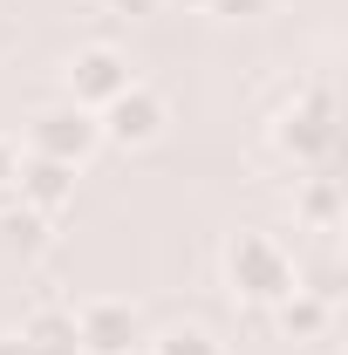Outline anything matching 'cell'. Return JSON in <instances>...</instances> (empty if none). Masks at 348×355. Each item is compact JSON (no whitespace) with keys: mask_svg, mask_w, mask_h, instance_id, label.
<instances>
[{"mask_svg":"<svg viewBox=\"0 0 348 355\" xmlns=\"http://www.w3.org/2000/svg\"><path fill=\"white\" fill-rule=\"evenodd\" d=\"M225 287L239 301H253V308H273V301H287L301 287L294 280V253L273 232H232V246H225Z\"/></svg>","mask_w":348,"mask_h":355,"instance_id":"6da1fadb","label":"cell"},{"mask_svg":"<svg viewBox=\"0 0 348 355\" xmlns=\"http://www.w3.org/2000/svg\"><path fill=\"white\" fill-rule=\"evenodd\" d=\"M103 150V130H96V110L82 103H48L35 110V123H28V157H48V164H69V171H82L89 157Z\"/></svg>","mask_w":348,"mask_h":355,"instance_id":"7a4b0ae2","label":"cell"},{"mask_svg":"<svg viewBox=\"0 0 348 355\" xmlns=\"http://www.w3.org/2000/svg\"><path fill=\"white\" fill-rule=\"evenodd\" d=\"M96 130H103V144H116V150H150L157 137L171 130V103L150 83H130L123 96H110L96 110Z\"/></svg>","mask_w":348,"mask_h":355,"instance_id":"3957f363","label":"cell"},{"mask_svg":"<svg viewBox=\"0 0 348 355\" xmlns=\"http://www.w3.org/2000/svg\"><path fill=\"white\" fill-rule=\"evenodd\" d=\"M143 314L130 301H116V294H96L76 308V349L82 355H143Z\"/></svg>","mask_w":348,"mask_h":355,"instance_id":"277c9868","label":"cell"},{"mask_svg":"<svg viewBox=\"0 0 348 355\" xmlns=\"http://www.w3.org/2000/svg\"><path fill=\"white\" fill-rule=\"evenodd\" d=\"M62 83H69V103L103 110V103H110V96H123L137 76H130V55H123V48H103V42H96V48H76V55H69Z\"/></svg>","mask_w":348,"mask_h":355,"instance_id":"5b68a950","label":"cell"},{"mask_svg":"<svg viewBox=\"0 0 348 355\" xmlns=\"http://www.w3.org/2000/svg\"><path fill=\"white\" fill-rule=\"evenodd\" d=\"M273 137H280V150H287L294 164H321L328 144H335V103H328V89H314L301 110H287Z\"/></svg>","mask_w":348,"mask_h":355,"instance_id":"8992f818","label":"cell"},{"mask_svg":"<svg viewBox=\"0 0 348 355\" xmlns=\"http://www.w3.org/2000/svg\"><path fill=\"white\" fill-rule=\"evenodd\" d=\"M14 191H21V205H28V212L55 219V212H69V205H76V171H69V164H48V157H21Z\"/></svg>","mask_w":348,"mask_h":355,"instance_id":"52a82bcc","label":"cell"},{"mask_svg":"<svg viewBox=\"0 0 348 355\" xmlns=\"http://www.w3.org/2000/svg\"><path fill=\"white\" fill-rule=\"evenodd\" d=\"M14 335L28 342V355H82V349H76V308H55V301L28 308Z\"/></svg>","mask_w":348,"mask_h":355,"instance_id":"ba28073f","label":"cell"},{"mask_svg":"<svg viewBox=\"0 0 348 355\" xmlns=\"http://www.w3.org/2000/svg\"><path fill=\"white\" fill-rule=\"evenodd\" d=\"M273 321H280V335H287V342H321V335L335 328V301H328V294L294 287L287 301H273Z\"/></svg>","mask_w":348,"mask_h":355,"instance_id":"9c48e42d","label":"cell"},{"mask_svg":"<svg viewBox=\"0 0 348 355\" xmlns=\"http://www.w3.org/2000/svg\"><path fill=\"white\" fill-rule=\"evenodd\" d=\"M294 219L314 225V232H335V225H342V191H335V178H307L301 191H294Z\"/></svg>","mask_w":348,"mask_h":355,"instance_id":"30bf717a","label":"cell"},{"mask_svg":"<svg viewBox=\"0 0 348 355\" xmlns=\"http://www.w3.org/2000/svg\"><path fill=\"white\" fill-rule=\"evenodd\" d=\"M150 355H218V342L205 335V328H191V321H184V328H164V335L150 342Z\"/></svg>","mask_w":348,"mask_h":355,"instance_id":"8fae6325","label":"cell"},{"mask_svg":"<svg viewBox=\"0 0 348 355\" xmlns=\"http://www.w3.org/2000/svg\"><path fill=\"white\" fill-rule=\"evenodd\" d=\"M7 246H14V253H42V246H48V219L21 205V212L7 219Z\"/></svg>","mask_w":348,"mask_h":355,"instance_id":"7c38bea8","label":"cell"},{"mask_svg":"<svg viewBox=\"0 0 348 355\" xmlns=\"http://www.w3.org/2000/svg\"><path fill=\"white\" fill-rule=\"evenodd\" d=\"M205 14H218V21H253V14H266V0H205Z\"/></svg>","mask_w":348,"mask_h":355,"instance_id":"4fadbf2b","label":"cell"},{"mask_svg":"<svg viewBox=\"0 0 348 355\" xmlns=\"http://www.w3.org/2000/svg\"><path fill=\"white\" fill-rule=\"evenodd\" d=\"M14 178H21V144L0 137V191H14Z\"/></svg>","mask_w":348,"mask_h":355,"instance_id":"5bb4252c","label":"cell"},{"mask_svg":"<svg viewBox=\"0 0 348 355\" xmlns=\"http://www.w3.org/2000/svg\"><path fill=\"white\" fill-rule=\"evenodd\" d=\"M157 0H116V14H150Z\"/></svg>","mask_w":348,"mask_h":355,"instance_id":"9a60e30c","label":"cell"},{"mask_svg":"<svg viewBox=\"0 0 348 355\" xmlns=\"http://www.w3.org/2000/svg\"><path fill=\"white\" fill-rule=\"evenodd\" d=\"M0 355H28V342L21 335H0Z\"/></svg>","mask_w":348,"mask_h":355,"instance_id":"2e32d148","label":"cell"},{"mask_svg":"<svg viewBox=\"0 0 348 355\" xmlns=\"http://www.w3.org/2000/svg\"><path fill=\"white\" fill-rule=\"evenodd\" d=\"M177 7H205V0H177Z\"/></svg>","mask_w":348,"mask_h":355,"instance_id":"e0dca14e","label":"cell"}]
</instances>
